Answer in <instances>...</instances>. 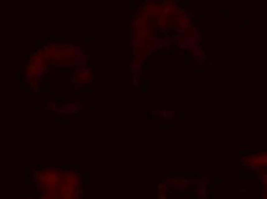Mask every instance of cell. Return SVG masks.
I'll list each match as a JSON object with an SVG mask.
<instances>
[{
	"label": "cell",
	"mask_w": 267,
	"mask_h": 199,
	"mask_svg": "<svg viewBox=\"0 0 267 199\" xmlns=\"http://www.w3.org/2000/svg\"><path fill=\"white\" fill-rule=\"evenodd\" d=\"M79 111V104H76V102H72V104H67V105H64L62 108H58L57 112H60L62 114H75Z\"/></svg>",
	"instance_id": "obj_1"
},
{
	"label": "cell",
	"mask_w": 267,
	"mask_h": 199,
	"mask_svg": "<svg viewBox=\"0 0 267 199\" xmlns=\"http://www.w3.org/2000/svg\"><path fill=\"white\" fill-rule=\"evenodd\" d=\"M197 195L199 199H205L207 196V182L204 178H200L198 181V189H197Z\"/></svg>",
	"instance_id": "obj_2"
},
{
	"label": "cell",
	"mask_w": 267,
	"mask_h": 199,
	"mask_svg": "<svg viewBox=\"0 0 267 199\" xmlns=\"http://www.w3.org/2000/svg\"><path fill=\"white\" fill-rule=\"evenodd\" d=\"M76 74L79 75V78L82 79V81H84V82H88V79H90L91 77H92L90 70H89L88 68L79 69V70H77V72H76ZM79 78H77V79H79Z\"/></svg>",
	"instance_id": "obj_3"
},
{
	"label": "cell",
	"mask_w": 267,
	"mask_h": 199,
	"mask_svg": "<svg viewBox=\"0 0 267 199\" xmlns=\"http://www.w3.org/2000/svg\"><path fill=\"white\" fill-rule=\"evenodd\" d=\"M183 41H184V44H185V46H187V49H190V50H192L193 47H195V46L198 45V39L193 38L191 35H189V36H184V39H183Z\"/></svg>",
	"instance_id": "obj_4"
},
{
	"label": "cell",
	"mask_w": 267,
	"mask_h": 199,
	"mask_svg": "<svg viewBox=\"0 0 267 199\" xmlns=\"http://www.w3.org/2000/svg\"><path fill=\"white\" fill-rule=\"evenodd\" d=\"M192 53H193V56L195 58H198V59H202L203 61H205V52H204L202 47L199 45L195 46L193 49H192Z\"/></svg>",
	"instance_id": "obj_5"
},
{
	"label": "cell",
	"mask_w": 267,
	"mask_h": 199,
	"mask_svg": "<svg viewBox=\"0 0 267 199\" xmlns=\"http://www.w3.org/2000/svg\"><path fill=\"white\" fill-rule=\"evenodd\" d=\"M159 113V115L161 117H165V119H173L174 116H175V113L173 112V111H160Z\"/></svg>",
	"instance_id": "obj_6"
},
{
	"label": "cell",
	"mask_w": 267,
	"mask_h": 199,
	"mask_svg": "<svg viewBox=\"0 0 267 199\" xmlns=\"http://www.w3.org/2000/svg\"><path fill=\"white\" fill-rule=\"evenodd\" d=\"M134 26L135 28H139V29H142L144 26H145V20L142 19V17H139V19H136L135 21H134Z\"/></svg>",
	"instance_id": "obj_7"
},
{
	"label": "cell",
	"mask_w": 267,
	"mask_h": 199,
	"mask_svg": "<svg viewBox=\"0 0 267 199\" xmlns=\"http://www.w3.org/2000/svg\"><path fill=\"white\" fill-rule=\"evenodd\" d=\"M175 30H176V37L179 38H182V37H184L185 36V30L184 29H181V28H179V26H176V29H175Z\"/></svg>",
	"instance_id": "obj_8"
},
{
	"label": "cell",
	"mask_w": 267,
	"mask_h": 199,
	"mask_svg": "<svg viewBox=\"0 0 267 199\" xmlns=\"http://www.w3.org/2000/svg\"><path fill=\"white\" fill-rule=\"evenodd\" d=\"M177 46H179L180 51H183L184 49H187V46H185L184 41L183 40H177Z\"/></svg>",
	"instance_id": "obj_9"
},
{
	"label": "cell",
	"mask_w": 267,
	"mask_h": 199,
	"mask_svg": "<svg viewBox=\"0 0 267 199\" xmlns=\"http://www.w3.org/2000/svg\"><path fill=\"white\" fill-rule=\"evenodd\" d=\"M37 40H38V43H41L43 40H45V38H44V37H43V38H37Z\"/></svg>",
	"instance_id": "obj_10"
}]
</instances>
